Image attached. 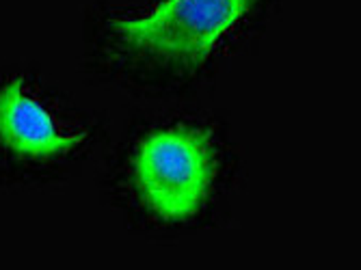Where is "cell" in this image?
<instances>
[{
	"instance_id": "1",
	"label": "cell",
	"mask_w": 361,
	"mask_h": 270,
	"mask_svg": "<svg viewBox=\"0 0 361 270\" xmlns=\"http://www.w3.org/2000/svg\"><path fill=\"white\" fill-rule=\"evenodd\" d=\"M257 3L259 0H165L143 18L111 22V32L123 50L139 59L197 67Z\"/></svg>"
},
{
	"instance_id": "2",
	"label": "cell",
	"mask_w": 361,
	"mask_h": 270,
	"mask_svg": "<svg viewBox=\"0 0 361 270\" xmlns=\"http://www.w3.org/2000/svg\"><path fill=\"white\" fill-rule=\"evenodd\" d=\"M216 178L212 139L197 128L156 130L141 141L133 158L137 195L156 216L184 221L200 212Z\"/></svg>"
},
{
	"instance_id": "3",
	"label": "cell",
	"mask_w": 361,
	"mask_h": 270,
	"mask_svg": "<svg viewBox=\"0 0 361 270\" xmlns=\"http://www.w3.org/2000/svg\"><path fill=\"white\" fill-rule=\"evenodd\" d=\"M85 141V134L65 130L50 111L24 87L11 80L0 89V143L32 160L59 158Z\"/></svg>"
}]
</instances>
